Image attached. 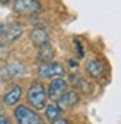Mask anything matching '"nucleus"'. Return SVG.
I'll return each mask as SVG.
<instances>
[{
    "label": "nucleus",
    "instance_id": "nucleus-18",
    "mask_svg": "<svg viewBox=\"0 0 121 124\" xmlns=\"http://www.w3.org/2000/svg\"><path fill=\"white\" fill-rule=\"evenodd\" d=\"M5 27H6V25L0 24V38H2V36H3V33H5Z\"/></svg>",
    "mask_w": 121,
    "mask_h": 124
},
{
    "label": "nucleus",
    "instance_id": "nucleus-4",
    "mask_svg": "<svg viewBox=\"0 0 121 124\" xmlns=\"http://www.w3.org/2000/svg\"><path fill=\"white\" fill-rule=\"evenodd\" d=\"M66 73L63 64L57 63V61H46V63H40L38 67V76L42 79H55L61 78Z\"/></svg>",
    "mask_w": 121,
    "mask_h": 124
},
{
    "label": "nucleus",
    "instance_id": "nucleus-15",
    "mask_svg": "<svg viewBox=\"0 0 121 124\" xmlns=\"http://www.w3.org/2000/svg\"><path fill=\"white\" fill-rule=\"evenodd\" d=\"M73 43H75V49H76V57H78V58H82V57H84V48H82V45H81V42L78 40V39H75Z\"/></svg>",
    "mask_w": 121,
    "mask_h": 124
},
{
    "label": "nucleus",
    "instance_id": "nucleus-5",
    "mask_svg": "<svg viewBox=\"0 0 121 124\" xmlns=\"http://www.w3.org/2000/svg\"><path fill=\"white\" fill-rule=\"evenodd\" d=\"M25 66L20 61H11L6 63L0 67V79L3 81H12L15 78H20L23 75H25Z\"/></svg>",
    "mask_w": 121,
    "mask_h": 124
},
{
    "label": "nucleus",
    "instance_id": "nucleus-19",
    "mask_svg": "<svg viewBox=\"0 0 121 124\" xmlns=\"http://www.w3.org/2000/svg\"><path fill=\"white\" fill-rule=\"evenodd\" d=\"M69 63H70L72 67H76L78 66V61H75V60H69Z\"/></svg>",
    "mask_w": 121,
    "mask_h": 124
},
{
    "label": "nucleus",
    "instance_id": "nucleus-7",
    "mask_svg": "<svg viewBox=\"0 0 121 124\" xmlns=\"http://www.w3.org/2000/svg\"><path fill=\"white\" fill-rule=\"evenodd\" d=\"M23 31H24V29H23L21 24L12 23V24H9V25H6L3 36L0 38V45H5V46H6V45H9V43L15 42L16 39L21 38Z\"/></svg>",
    "mask_w": 121,
    "mask_h": 124
},
{
    "label": "nucleus",
    "instance_id": "nucleus-16",
    "mask_svg": "<svg viewBox=\"0 0 121 124\" xmlns=\"http://www.w3.org/2000/svg\"><path fill=\"white\" fill-rule=\"evenodd\" d=\"M0 124H12V123L6 115H0Z\"/></svg>",
    "mask_w": 121,
    "mask_h": 124
},
{
    "label": "nucleus",
    "instance_id": "nucleus-17",
    "mask_svg": "<svg viewBox=\"0 0 121 124\" xmlns=\"http://www.w3.org/2000/svg\"><path fill=\"white\" fill-rule=\"evenodd\" d=\"M53 124H70V121L66 120V118H58V120L53 121Z\"/></svg>",
    "mask_w": 121,
    "mask_h": 124
},
{
    "label": "nucleus",
    "instance_id": "nucleus-13",
    "mask_svg": "<svg viewBox=\"0 0 121 124\" xmlns=\"http://www.w3.org/2000/svg\"><path fill=\"white\" fill-rule=\"evenodd\" d=\"M61 109L58 108V105L57 103H51V105H48V106H45V117H46V120H49L51 123L53 121H55V120H58L60 118V115H61Z\"/></svg>",
    "mask_w": 121,
    "mask_h": 124
},
{
    "label": "nucleus",
    "instance_id": "nucleus-14",
    "mask_svg": "<svg viewBox=\"0 0 121 124\" xmlns=\"http://www.w3.org/2000/svg\"><path fill=\"white\" fill-rule=\"evenodd\" d=\"M75 87L78 88L79 91L85 93V94H88L93 91V85L90 81H87V79H84V78H75Z\"/></svg>",
    "mask_w": 121,
    "mask_h": 124
},
{
    "label": "nucleus",
    "instance_id": "nucleus-12",
    "mask_svg": "<svg viewBox=\"0 0 121 124\" xmlns=\"http://www.w3.org/2000/svg\"><path fill=\"white\" fill-rule=\"evenodd\" d=\"M54 54H55L54 48L48 42V43H45V45H42V46L38 48V55H36V58H38L39 63H46V61H53Z\"/></svg>",
    "mask_w": 121,
    "mask_h": 124
},
{
    "label": "nucleus",
    "instance_id": "nucleus-20",
    "mask_svg": "<svg viewBox=\"0 0 121 124\" xmlns=\"http://www.w3.org/2000/svg\"><path fill=\"white\" fill-rule=\"evenodd\" d=\"M11 0H0V5H8Z\"/></svg>",
    "mask_w": 121,
    "mask_h": 124
},
{
    "label": "nucleus",
    "instance_id": "nucleus-11",
    "mask_svg": "<svg viewBox=\"0 0 121 124\" xmlns=\"http://www.w3.org/2000/svg\"><path fill=\"white\" fill-rule=\"evenodd\" d=\"M30 39H31V43H33L34 46H38V48L49 42L48 33L42 29V27H34V29L30 31Z\"/></svg>",
    "mask_w": 121,
    "mask_h": 124
},
{
    "label": "nucleus",
    "instance_id": "nucleus-1",
    "mask_svg": "<svg viewBox=\"0 0 121 124\" xmlns=\"http://www.w3.org/2000/svg\"><path fill=\"white\" fill-rule=\"evenodd\" d=\"M46 100H48V96H46V88L45 85L42 84L40 81H33L27 90V102L31 106L33 109H44L46 106Z\"/></svg>",
    "mask_w": 121,
    "mask_h": 124
},
{
    "label": "nucleus",
    "instance_id": "nucleus-3",
    "mask_svg": "<svg viewBox=\"0 0 121 124\" xmlns=\"http://www.w3.org/2000/svg\"><path fill=\"white\" fill-rule=\"evenodd\" d=\"M12 9L15 14H18L21 16H31L40 12L42 5L39 0H14Z\"/></svg>",
    "mask_w": 121,
    "mask_h": 124
},
{
    "label": "nucleus",
    "instance_id": "nucleus-2",
    "mask_svg": "<svg viewBox=\"0 0 121 124\" xmlns=\"http://www.w3.org/2000/svg\"><path fill=\"white\" fill-rule=\"evenodd\" d=\"M14 117L16 120V124H45L42 117L36 111H33L25 105L16 106L14 111Z\"/></svg>",
    "mask_w": 121,
    "mask_h": 124
},
{
    "label": "nucleus",
    "instance_id": "nucleus-8",
    "mask_svg": "<svg viewBox=\"0 0 121 124\" xmlns=\"http://www.w3.org/2000/svg\"><path fill=\"white\" fill-rule=\"evenodd\" d=\"M21 97H23V87L21 85H12L9 90L3 94L2 102L6 106H15V105H18Z\"/></svg>",
    "mask_w": 121,
    "mask_h": 124
},
{
    "label": "nucleus",
    "instance_id": "nucleus-6",
    "mask_svg": "<svg viewBox=\"0 0 121 124\" xmlns=\"http://www.w3.org/2000/svg\"><path fill=\"white\" fill-rule=\"evenodd\" d=\"M67 88H69V82L66 79H63V78L51 79V82H49V85L46 88V96H48L49 100L57 102L60 99V96L67 91Z\"/></svg>",
    "mask_w": 121,
    "mask_h": 124
},
{
    "label": "nucleus",
    "instance_id": "nucleus-10",
    "mask_svg": "<svg viewBox=\"0 0 121 124\" xmlns=\"http://www.w3.org/2000/svg\"><path fill=\"white\" fill-rule=\"evenodd\" d=\"M85 72L91 78H102L105 73V64L100 60H88L85 64Z\"/></svg>",
    "mask_w": 121,
    "mask_h": 124
},
{
    "label": "nucleus",
    "instance_id": "nucleus-9",
    "mask_svg": "<svg viewBox=\"0 0 121 124\" xmlns=\"http://www.w3.org/2000/svg\"><path fill=\"white\" fill-rule=\"evenodd\" d=\"M79 102V96H78L76 91H72V90H67L66 93H63L61 96H60V99L55 102L58 105V108L64 111V109H70L73 108V106Z\"/></svg>",
    "mask_w": 121,
    "mask_h": 124
}]
</instances>
